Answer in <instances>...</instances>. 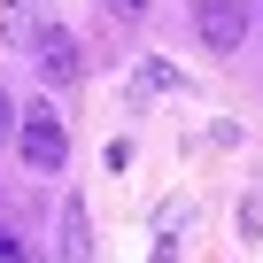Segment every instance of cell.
I'll return each instance as SVG.
<instances>
[{"instance_id": "cell-2", "label": "cell", "mask_w": 263, "mask_h": 263, "mask_svg": "<svg viewBox=\"0 0 263 263\" xmlns=\"http://www.w3.org/2000/svg\"><path fill=\"white\" fill-rule=\"evenodd\" d=\"M194 31L209 54H240L248 39V0H194Z\"/></svg>"}, {"instance_id": "cell-5", "label": "cell", "mask_w": 263, "mask_h": 263, "mask_svg": "<svg viewBox=\"0 0 263 263\" xmlns=\"http://www.w3.org/2000/svg\"><path fill=\"white\" fill-rule=\"evenodd\" d=\"M132 93H186V78L171 62H140V70H132Z\"/></svg>"}, {"instance_id": "cell-7", "label": "cell", "mask_w": 263, "mask_h": 263, "mask_svg": "<svg viewBox=\"0 0 263 263\" xmlns=\"http://www.w3.org/2000/svg\"><path fill=\"white\" fill-rule=\"evenodd\" d=\"M240 240H263V194L240 201Z\"/></svg>"}, {"instance_id": "cell-6", "label": "cell", "mask_w": 263, "mask_h": 263, "mask_svg": "<svg viewBox=\"0 0 263 263\" xmlns=\"http://www.w3.org/2000/svg\"><path fill=\"white\" fill-rule=\"evenodd\" d=\"M62 255H70V263L85 255V209H78V201L62 209Z\"/></svg>"}, {"instance_id": "cell-9", "label": "cell", "mask_w": 263, "mask_h": 263, "mask_svg": "<svg viewBox=\"0 0 263 263\" xmlns=\"http://www.w3.org/2000/svg\"><path fill=\"white\" fill-rule=\"evenodd\" d=\"M0 263H31V248H24V240L8 232V224H0Z\"/></svg>"}, {"instance_id": "cell-8", "label": "cell", "mask_w": 263, "mask_h": 263, "mask_svg": "<svg viewBox=\"0 0 263 263\" xmlns=\"http://www.w3.org/2000/svg\"><path fill=\"white\" fill-rule=\"evenodd\" d=\"M16 124H24V108H16V93L0 85V140H16Z\"/></svg>"}, {"instance_id": "cell-1", "label": "cell", "mask_w": 263, "mask_h": 263, "mask_svg": "<svg viewBox=\"0 0 263 263\" xmlns=\"http://www.w3.org/2000/svg\"><path fill=\"white\" fill-rule=\"evenodd\" d=\"M16 155L31 163V171H62L70 163V132H62V116L39 101V108H24V124H16Z\"/></svg>"}, {"instance_id": "cell-4", "label": "cell", "mask_w": 263, "mask_h": 263, "mask_svg": "<svg viewBox=\"0 0 263 263\" xmlns=\"http://www.w3.org/2000/svg\"><path fill=\"white\" fill-rule=\"evenodd\" d=\"M39 0H0V47H31L39 39Z\"/></svg>"}, {"instance_id": "cell-3", "label": "cell", "mask_w": 263, "mask_h": 263, "mask_svg": "<svg viewBox=\"0 0 263 263\" xmlns=\"http://www.w3.org/2000/svg\"><path fill=\"white\" fill-rule=\"evenodd\" d=\"M31 62H39V78L47 85H70L85 62H78V39L62 31V24H39V39H31Z\"/></svg>"}, {"instance_id": "cell-10", "label": "cell", "mask_w": 263, "mask_h": 263, "mask_svg": "<svg viewBox=\"0 0 263 263\" xmlns=\"http://www.w3.org/2000/svg\"><path fill=\"white\" fill-rule=\"evenodd\" d=\"M108 16H147V0H108Z\"/></svg>"}, {"instance_id": "cell-11", "label": "cell", "mask_w": 263, "mask_h": 263, "mask_svg": "<svg viewBox=\"0 0 263 263\" xmlns=\"http://www.w3.org/2000/svg\"><path fill=\"white\" fill-rule=\"evenodd\" d=\"M155 263H178V248H171V240H163V248H155Z\"/></svg>"}]
</instances>
